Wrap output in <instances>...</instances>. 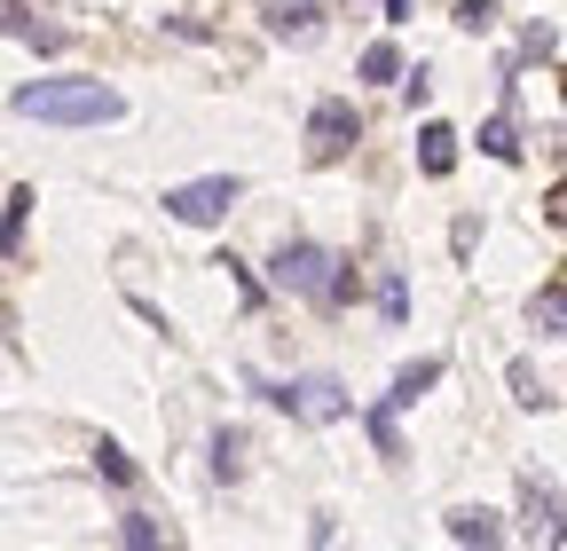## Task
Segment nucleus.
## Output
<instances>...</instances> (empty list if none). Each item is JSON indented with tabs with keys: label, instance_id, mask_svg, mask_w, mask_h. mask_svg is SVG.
Segmentation results:
<instances>
[{
	"label": "nucleus",
	"instance_id": "1",
	"mask_svg": "<svg viewBox=\"0 0 567 551\" xmlns=\"http://www.w3.org/2000/svg\"><path fill=\"white\" fill-rule=\"evenodd\" d=\"M17 111L48 118V126H111L126 103L103 80H40V87H17Z\"/></svg>",
	"mask_w": 567,
	"mask_h": 551
},
{
	"label": "nucleus",
	"instance_id": "2",
	"mask_svg": "<svg viewBox=\"0 0 567 551\" xmlns=\"http://www.w3.org/2000/svg\"><path fill=\"white\" fill-rule=\"evenodd\" d=\"M276 292H300V300H316V308H331V284H339V260L323 252V245H308V237H292V245H276Z\"/></svg>",
	"mask_w": 567,
	"mask_h": 551
},
{
	"label": "nucleus",
	"instance_id": "3",
	"mask_svg": "<svg viewBox=\"0 0 567 551\" xmlns=\"http://www.w3.org/2000/svg\"><path fill=\"white\" fill-rule=\"evenodd\" d=\"M237 197H245V181H237V174H205V181L166 189V214H174V221H189V229H213Z\"/></svg>",
	"mask_w": 567,
	"mask_h": 551
},
{
	"label": "nucleus",
	"instance_id": "4",
	"mask_svg": "<svg viewBox=\"0 0 567 551\" xmlns=\"http://www.w3.org/2000/svg\"><path fill=\"white\" fill-rule=\"evenodd\" d=\"M354 134H363V126H354V103H339V95H323V103L308 111V158H316V166H331V158H347V150H354Z\"/></svg>",
	"mask_w": 567,
	"mask_h": 551
},
{
	"label": "nucleus",
	"instance_id": "5",
	"mask_svg": "<svg viewBox=\"0 0 567 551\" xmlns=\"http://www.w3.org/2000/svg\"><path fill=\"white\" fill-rule=\"evenodd\" d=\"M268 402H276V409H292V418H316V426L347 418V394H339V378H292V386H268Z\"/></svg>",
	"mask_w": 567,
	"mask_h": 551
},
{
	"label": "nucleus",
	"instance_id": "6",
	"mask_svg": "<svg viewBox=\"0 0 567 551\" xmlns=\"http://www.w3.org/2000/svg\"><path fill=\"white\" fill-rule=\"evenodd\" d=\"M260 9H268V32L276 40H308L323 24V0H260Z\"/></svg>",
	"mask_w": 567,
	"mask_h": 551
},
{
	"label": "nucleus",
	"instance_id": "7",
	"mask_svg": "<svg viewBox=\"0 0 567 551\" xmlns=\"http://www.w3.org/2000/svg\"><path fill=\"white\" fill-rule=\"evenodd\" d=\"M417 166L434 174V181H442V174L457 166V134H450L442 118H425V126H417Z\"/></svg>",
	"mask_w": 567,
	"mask_h": 551
},
{
	"label": "nucleus",
	"instance_id": "8",
	"mask_svg": "<svg viewBox=\"0 0 567 551\" xmlns=\"http://www.w3.org/2000/svg\"><path fill=\"white\" fill-rule=\"evenodd\" d=\"M520 497H528V512H536V543H559V536H567V520H559V497L544 489L536 472L520 480Z\"/></svg>",
	"mask_w": 567,
	"mask_h": 551
},
{
	"label": "nucleus",
	"instance_id": "9",
	"mask_svg": "<svg viewBox=\"0 0 567 551\" xmlns=\"http://www.w3.org/2000/svg\"><path fill=\"white\" fill-rule=\"evenodd\" d=\"M450 543H505V528H496V512H481V505H457L450 512Z\"/></svg>",
	"mask_w": 567,
	"mask_h": 551
},
{
	"label": "nucleus",
	"instance_id": "10",
	"mask_svg": "<svg viewBox=\"0 0 567 551\" xmlns=\"http://www.w3.org/2000/svg\"><path fill=\"white\" fill-rule=\"evenodd\" d=\"M528 323H536L544 339H567V284H551V292H536V300H528Z\"/></svg>",
	"mask_w": 567,
	"mask_h": 551
},
{
	"label": "nucleus",
	"instance_id": "11",
	"mask_svg": "<svg viewBox=\"0 0 567 551\" xmlns=\"http://www.w3.org/2000/svg\"><path fill=\"white\" fill-rule=\"evenodd\" d=\"M425 386H442V363H434V355H425V363H410V371L394 378V394H386V402H394V409H410Z\"/></svg>",
	"mask_w": 567,
	"mask_h": 551
},
{
	"label": "nucleus",
	"instance_id": "12",
	"mask_svg": "<svg viewBox=\"0 0 567 551\" xmlns=\"http://www.w3.org/2000/svg\"><path fill=\"white\" fill-rule=\"evenodd\" d=\"M24 221H32V189L17 181V189H9V214H0V237H9V260L24 252Z\"/></svg>",
	"mask_w": 567,
	"mask_h": 551
},
{
	"label": "nucleus",
	"instance_id": "13",
	"mask_svg": "<svg viewBox=\"0 0 567 551\" xmlns=\"http://www.w3.org/2000/svg\"><path fill=\"white\" fill-rule=\"evenodd\" d=\"M9 32H17V40H32L40 55H55V32H48V24H32V0H9Z\"/></svg>",
	"mask_w": 567,
	"mask_h": 551
},
{
	"label": "nucleus",
	"instance_id": "14",
	"mask_svg": "<svg viewBox=\"0 0 567 551\" xmlns=\"http://www.w3.org/2000/svg\"><path fill=\"white\" fill-rule=\"evenodd\" d=\"M481 150L513 166V158H520V134H513V118H488V126H481Z\"/></svg>",
	"mask_w": 567,
	"mask_h": 551
},
{
	"label": "nucleus",
	"instance_id": "15",
	"mask_svg": "<svg viewBox=\"0 0 567 551\" xmlns=\"http://www.w3.org/2000/svg\"><path fill=\"white\" fill-rule=\"evenodd\" d=\"M505 378H513V402H520V409H544V402H551V394L536 386V363H528V355H520V363H513Z\"/></svg>",
	"mask_w": 567,
	"mask_h": 551
},
{
	"label": "nucleus",
	"instance_id": "16",
	"mask_svg": "<svg viewBox=\"0 0 567 551\" xmlns=\"http://www.w3.org/2000/svg\"><path fill=\"white\" fill-rule=\"evenodd\" d=\"M118 543H134V551H151V543H166V528H158L151 512H126V520H118Z\"/></svg>",
	"mask_w": 567,
	"mask_h": 551
},
{
	"label": "nucleus",
	"instance_id": "17",
	"mask_svg": "<svg viewBox=\"0 0 567 551\" xmlns=\"http://www.w3.org/2000/svg\"><path fill=\"white\" fill-rule=\"evenodd\" d=\"M95 472H103V480H118V489H126V480H134V457H126L118 441H95Z\"/></svg>",
	"mask_w": 567,
	"mask_h": 551
},
{
	"label": "nucleus",
	"instance_id": "18",
	"mask_svg": "<svg viewBox=\"0 0 567 551\" xmlns=\"http://www.w3.org/2000/svg\"><path fill=\"white\" fill-rule=\"evenodd\" d=\"M363 80H379V87H386V80H402V55H394L386 40H379V48H363Z\"/></svg>",
	"mask_w": 567,
	"mask_h": 551
},
{
	"label": "nucleus",
	"instance_id": "19",
	"mask_svg": "<svg viewBox=\"0 0 567 551\" xmlns=\"http://www.w3.org/2000/svg\"><path fill=\"white\" fill-rule=\"evenodd\" d=\"M237 449H245L237 434H213V472H221V480H237V465H245Z\"/></svg>",
	"mask_w": 567,
	"mask_h": 551
},
{
	"label": "nucleus",
	"instance_id": "20",
	"mask_svg": "<svg viewBox=\"0 0 567 551\" xmlns=\"http://www.w3.org/2000/svg\"><path fill=\"white\" fill-rule=\"evenodd\" d=\"M496 24V0H457V32H488Z\"/></svg>",
	"mask_w": 567,
	"mask_h": 551
},
{
	"label": "nucleus",
	"instance_id": "21",
	"mask_svg": "<svg viewBox=\"0 0 567 551\" xmlns=\"http://www.w3.org/2000/svg\"><path fill=\"white\" fill-rule=\"evenodd\" d=\"M371 441H379L386 457H402V434H394V402H386V409H371Z\"/></svg>",
	"mask_w": 567,
	"mask_h": 551
},
{
	"label": "nucleus",
	"instance_id": "22",
	"mask_svg": "<svg viewBox=\"0 0 567 551\" xmlns=\"http://www.w3.org/2000/svg\"><path fill=\"white\" fill-rule=\"evenodd\" d=\"M544 221H551V229H567V174L544 189Z\"/></svg>",
	"mask_w": 567,
	"mask_h": 551
},
{
	"label": "nucleus",
	"instance_id": "23",
	"mask_svg": "<svg viewBox=\"0 0 567 551\" xmlns=\"http://www.w3.org/2000/svg\"><path fill=\"white\" fill-rule=\"evenodd\" d=\"M379 308H386V323H402V308H410V300H402V284H394V276L379 284Z\"/></svg>",
	"mask_w": 567,
	"mask_h": 551
},
{
	"label": "nucleus",
	"instance_id": "24",
	"mask_svg": "<svg viewBox=\"0 0 567 551\" xmlns=\"http://www.w3.org/2000/svg\"><path fill=\"white\" fill-rule=\"evenodd\" d=\"M410 17V0H386V24H402Z\"/></svg>",
	"mask_w": 567,
	"mask_h": 551
},
{
	"label": "nucleus",
	"instance_id": "25",
	"mask_svg": "<svg viewBox=\"0 0 567 551\" xmlns=\"http://www.w3.org/2000/svg\"><path fill=\"white\" fill-rule=\"evenodd\" d=\"M559 103H567V72H559Z\"/></svg>",
	"mask_w": 567,
	"mask_h": 551
}]
</instances>
